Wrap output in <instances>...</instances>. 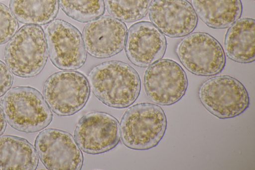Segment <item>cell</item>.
Instances as JSON below:
<instances>
[{"mask_svg": "<svg viewBox=\"0 0 255 170\" xmlns=\"http://www.w3.org/2000/svg\"><path fill=\"white\" fill-rule=\"evenodd\" d=\"M90 88L104 104L125 108L133 104L140 93L139 76L131 66L120 61L105 62L94 67L88 75Z\"/></svg>", "mask_w": 255, "mask_h": 170, "instance_id": "1", "label": "cell"}, {"mask_svg": "<svg viewBox=\"0 0 255 170\" xmlns=\"http://www.w3.org/2000/svg\"><path fill=\"white\" fill-rule=\"evenodd\" d=\"M166 127V117L160 106L138 103L130 107L123 115L120 126L121 137L128 148L147 150L158 144Z\"/></svg>", "mask_w": 255, "mask_h": 170, "instance_id": "2", "label": "cell"}, {"mask_svg": "<svg viewBox=\"0 0 255 170\" xmlns=\"http://www.w3.org/2000/svg\"><path fill=\"white\" fill-rule=\"evenodd\" d=\"M1 107L9 125L19 131H39L52 120V112L45 99L31 87H13L2 99Z\"/></svg>", "mask_w": 255, "mask_h": 170, "instance_id": "3", "label": "cell"}, {"mask_svg": "<svg viewBox=\"0 0 255 170\" xmlns=\"http://www.w3.org/2000/svg\"><path fill=\"white\" fill-rule=\"evenodd\" d=\"M45 34L39 25L20 28L10 38L4 50V60L16 76L31 77L43 69L48 57Z\"/></svg>", "mask_w": 255, "mask_h": 170, "instance_id": "4", "label": "cell"}, {"mask_svg": "<svg viewBox=\"0 0 255 170\" xmlns=\"http://www.w3.org/2000/svg\"><path fill=\"white\" fill-rule=\"evenodd\" d=\"M198 94L204 107L220 119L239 116L250 105L245 86L237 79L228 75L207 79L199 87Z\"/></svg>", "mask_w": 255, "mask_h": 170, "instance_id": "5", "label": "cell"}, {"mask_svg": "<svg viewBox=\"0 0 255 170\" xmlns=\"http://www.w3.org/2000/svg\"><path fill=\"white\" fill-rule=\"evenodd\" d=\"M43 93L49 108L60 116L72 115L81 110L89 98L88 80L81 73L62 71L45 81Z\"/></svg>", "mask_w": 255, "mask_h": 170, "instance_id": "6", "label": "cell"}, {"mask_svg": "<svg viewBox=\"0 0 255 170\" xmlns=\"http://www.w3.org/2000/svg\"><path fill=\"white\" fill-rule=\"evenodd\" d=\"M176 53L184 67L198 76L215 75L225 65V55L221 45L207 33L188 34L177 44Z\"/></svg>", "mask_w": 255, "mask_h": 170, "instance_id": "7", "label": "cell"}, {"mask_svg": "<svg viewBox=\"0 0 255 170\" xmlns=\"http://www.w3.org/2000/svg\"><path fill=\"white\" fill-rule=\"evenodd\" d=\"M45 36L51 61L58 68L74 70L86 59V50L79 30L70 23L56 19L47 26Z\"/></svg>", "mask_w": 255, "mask_h": 170, "instance_id": "8", "label": "cell"}, {"mask_svg": "<svg viewBox=\"0 0 255 170\" xmlns=\"http://www.w3.org/2000/svg\"><path fill=\"white\" fill-rule=\"evenodd\" d=\"M143 84L145 93L153 103L170 105L179 101L188 86L185 72L176 62L160 59L145 71Z\"/></svg>", "mask_w": 255, "mask_h": 170, "instance_id": "9", "label": "cell"}, {"mask_svg": "<svg viewBox=\"0 0 255 170\" xmlns=\"http://www.w3.org/2000/svg\"><path fill=\"white\" fill-rule=\"evenodd\" d=\"M36 152L43 164L51 170H80L83 156L69 133L56 129L41 131L35 141Z\"/></svg>", "mask_w": 255, "mask_h": 170, "instance_id": "10", "label": "cell"}, {"mask_svg": "<svg viewBox=\"0 0 255 170\" xmlns=\"http://www.w3.org/2000/svg\"><path fill=\"white\" fill-rule=\"evenodd\" d=\"M74 136L79 147L85 153H103L114 148L119 143L120 124L116 118L108 113L91 112L79 120Z\"/></svg>", "mask_w": 255, "mask_h": 170, "instance_id": "11", "label": "cell"}, {"mask_svg": "<svg viewBox=\"0 0 255 170\" xmlns=\"http://www.w3.org/2000/svg\"><path fill=\"white\" fill-rule=\"evenodd\" d=\"M127 28L122 21L104 15L88 22L83 30L87 51L93 57L105 58L114 56L124 47Z\"/></svg>", "mask_w": 255, "mask_h": 170, "instance_id": "12", "label": "cell"}, {"mask_svg": "<svg viewBox=\"0 0 255 170\" xmlns=\"http://www.w3.org/2000/svg\"><path fill=\"white\" fill-rule=\"evenodd\" d=\"M125 45L129 61L138 67H147L163 57L167 43L164 35L153 23L143 21L129 28Z\"/></svg>", "mask_w": 255, "mask_h": 170, "instance_id": "13", "label": "cell"}, {"mask_svg": "<svg viewBox=\"0 0 255 170\" xmlns=\"http://www.w3.org/2000/svg\"><path fill=\"white\" fill-rule=\"evenodd\" d=\"M148 10L151 23L169 37L186 36L197 26V14L186 0H154Z\"/></svg>", "mask_w": 255, "mask_h": 170, "instance_id": "14", "label": "cell"}, {"mask_svg": "<svg viewBox=\"0 0 255 170\" xmlns=\"http://www.w3.org/2000/svg\"><path fill=\"white\" fill-rule=\"evenodd\" d=\"M255 21L251 18L236 20L225 36L224 49L228 58L241 63L254 62L255 59Z\"/></svg>", "mask_w": 255, "mask_h": 170, "instance_id": "15", "label": "cell"}, {"mask_svg": "<svg viewBox=\"0 0 255 170\" xmlns=\"http://www.w3.org/2000/svg\"><path fill=\"white\" fill-rule=\"evenodd\" d=\"M38 158L26 140L11 135L0 136V170H34Z\"/></svg>", "mask_w": 255, "mask_h": 170, "instance_id": "16", "label": "cell"}, {"mask_svg": "<svg viewBox=\"0 0 255 170\" xmlns=\"http://www.w3.org/2000/svg\"><path fill=\"white\" fill-rule=\"evenodd\" d=\"M196 14L209 27L223 29L239 19L241 0H191Z\"/></svg>", "mask_w": 255, "mask_h": 170, "instance_id": "17", "label": "cell"}, {"mask_svg": "<svg viewBox=\"0 0 255 170\" xmlns=\"http://www.w3.org/2000/svg\"><path fill=\"white\" fill-rule=\"evenodd\" d=\"M9 8L20 22L44 25L56 17L59 2L58 0H10Z\"/></svg>", "mask_w": 255, "mask_h": 170, "instance_id": "18", "label": "cell"}, {"mask_svg": "<svg viewBox=\"0 0 255 170\" xmlns=\"http://www.w3.org/2000/svg\"><path fill=\"white\" fill-rule=\"evenodd\" d=\"M108 12L114 17L127 22L139 20L144 17L152 0H104Z\"/></svg>", "mask_w": 255, "mask_h": 170, "instance_id": "19", "label": "cell"}, {"mask_svg": "<svg viewBox=\"0 0 255 170\" xmlns=\"http://www.w3.org/2000/svg\"><path fill=\"white\" fill-rule=\"evenodd\" d=\"M58 2L68 16L81 22L98 18L105 10L104 0H58Z\"/></svg>", "mask_w": 255, "mask_h": 170, "instance_id": "20", "label": "cell"}, {"mask_svg": "<svg viewBox=\"0 0 255 170\" xmlns=\"http://www.w3.org/2000/svg\"><path fill=\"white\" fill-rule=\"evenodd\" d=\"M18 23L11 11L0 3V44L5 43L15 33Z\"/></svg>", "mask_w": 255, "mask_h": 170, "instance_id": "21", "label": "cell"}, {"mask_svg": "<svg viewBox=\"0 0 255 170\" xmlns=\"http://www.w3.org/2000/svg\"><path fill=\"white\" fill-rule=\"evenodd\" d=\"M12 82V73L7 66L0 60V97L10 88Z\"/></svg>", "mask_w": 255, "mask_h": 170, "instance_id": "22", "label": "cell"}, {"mask_svg": "<svg viewBox=\"0 0 255 170\" xmlns=\"http://www.w3.org/2000/svg\"><path fill=\"white\" fill-rule=\"evenodd\" d=\"M6 126L5 118L3 112L0 107V136L5 131Z\"/></svg>", "mask_w": 255, "mask_h": 170, "instance_id": "23", "label": "cell"}]
</instances>
